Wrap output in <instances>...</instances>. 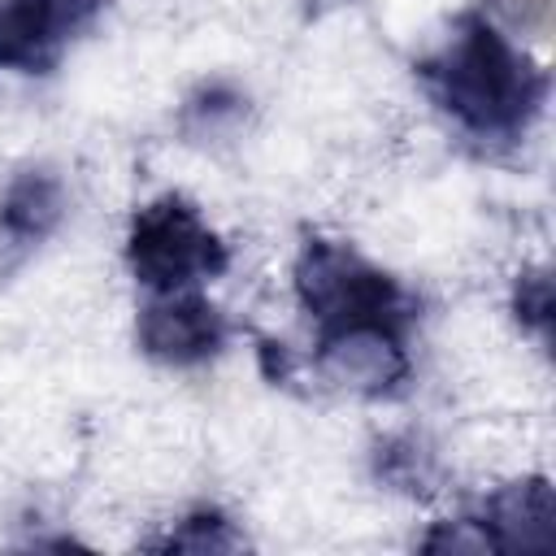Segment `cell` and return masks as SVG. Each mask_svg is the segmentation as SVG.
<instances>
[{"label":"cell","mask_w":556,"mask_h":556,"mask_svg":"<svg viewBox=\"0 0 556 556\" xmlns=\"http://www.w3.org/2000/svg\"><path fill=\"white\" fill-rule=\"evenodd\" d=\"M430 100L482 143H517L547 104L552 74L482 9H465L447 39L417 61Z\"/></svg>","instance_id":"6da1fadb"},{"label":"cell","mask_w":556,"mask_h":556,"mask_svg":"<svg viewBox=\"0 0 556 556\" xmlns=\"http://www.w3.org/2000/svg\"><path fill=\"white\" fill-rule=\"evenodd\" d=\"M291 287H295L304 317L313 321V334H330V330L361 326V321L408 330L417 321L413 291H404L382 265H374L343 239L308 235L295 252Z\"/></svg>","instance_id":"7a4b0ae2"},{"label":"cell","mask_w":556,"mask_h":556,"mask_svg":"<svg viewBox=\"0 0 556 556\" xmlns=\"http://www.w3.org/2000/svg\"><path fill=\"white\" fill-rule=\"evenodd\" d=\"M126 269L152 295L200 291L230 269V248L187 195L165 191L135 208L126 230Z\"/></svg>","instance_id":"3957f363"},{"label":"cell","mask_w":556,"mask_h":556,"mask_svg":"<svg viewBox=\"0 0 556 556\" xmlns=\"http://www.w3.org/2000/svg\"><path fill=\"white\" fill-rule=\"evenodd\" d=\"M313 369L321 374L326 387L361 395V400L395 395L400 382L413 369L408 330L382 326V321H361V326H343V330L317 334Z\"/></svg>","instance_id":"277c9868"},{"label":"cell","mask_w":556,"mask_h":556,"mask_svg":"<svg viewBox=\"0 0 556 556\" xmlns=\"http://www.w3.org/2000/svg\"><path fill=\"white\" fill-rule=\"evenodd\" d=\"M100 9L104 0H0V70L52 74Z\"/></svg>","instance_id":"5b68a950"},{"label":"cell","mask_w":556,"mask_h":556,"mask_svg":"<svg viewBox=\"0 0 556 556\" xmlns=\"http://www.w3.org/2000/svg\"><path fill=\"white\" fill-rule=\"evenodd\" d=\"M230 339V321L226 313L200 295V291H165L152 295L139 308L135 321V343L148 361L156 365H174V369H191L213 361Z\"/></svg>","instance_id":"8992f818"},{"label":"cell","mask_w":556,"mask_h":556,"mask_svg":"<svg viewBox=\"0 0 556 556\" xmlns=\"http://www.w3.org/2000/svg\"><path fill=\"white\" fill-rule=\"evenodd\" d=\"M486 552H547L556 543V491L547 478H513L469 513Z\"/></svg>","instance_id":"52a82bcc"},{"label":"cell","mask_w":556,"mask_h":556,"mask_svg":"<svg viewBox=\"0 0 556 556\" xmlns=\"http://www.w3.org/2000/svg\"><path fill=\"white\" fill-rule=\"evenodd\" d=\"M65 217V182L43 169L30 165L22 174L9 178V187L0 191V274H9L30 248H39Z\"/></svg>","instance_id":"ba28073f"},{"label":"cell","mask_w":556,"mask_h":556,"mask_svg":"<svg viewBox=\"0 0 556 556\" xmlns=\"http://www.w3.org/2000/svg\"><path fill=\"white\" fill-rule=\"evenodd\" d=\"M378 478L391 482L404 495H430L434 486V456L426 452V443L417 434H395L378 443Z\"/></svg>","instance_id":"9c48e42d"},{"label":"cell","mask_w":556,"mask_h":556,"mask_svg":"<svg viewBox=\"0 0 556 556\" xmlns=\"http://www.w3.org/2000/svg\"><path fill=\"white\" fill-rule=\"evenodd\" d=\"M152 547H161V552H195V556H204V552H235V547H243V534H239L235 521L222 517L217 508H195V513H187L165 539H156Z\"/></svg>","instance_id":"30bf717a"},{"label":"cell","mask_w":556,"mask_h":556,"mask_svg":"<svg viewBox=\"0 0 556 556\" xmlns=\"http://www.w3.org/2000/svg\"><path fill=\"white\" fill-rule=\"evenodd\" d=\"M513 317L526 334L552 339V274L547 269H521L513 282Z\"/></svg>","instance_id":"8fae6325"},{"label":"cell","mask_w":556,"mask_h":556,"mask_svg":"<svg viewBox=\"0 0 556 556\" xmlns=\"http://www.w3.org/2000/svg\"><path fill=\"white\" fill-rule=\"evenodd\" d=\"M243 96L239 91H230V87H222V83H208L200 96H191L187 100V113H182V122H187V130L195 135V139H204V135H217L226 122H235L239 113H243Z\"/></svg>","instance_id":"7c38bea8"}]
</instances>
